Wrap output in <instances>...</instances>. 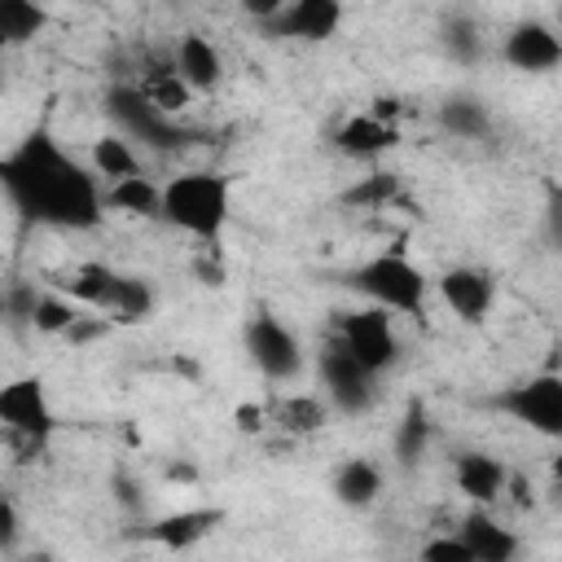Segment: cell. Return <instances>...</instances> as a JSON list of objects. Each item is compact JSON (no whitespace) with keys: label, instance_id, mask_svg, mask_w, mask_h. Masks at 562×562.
Instances as JSON below:
<instances>
[{"label":"cell","instance_id":"1","mask_svg":"<svg viewBox=\"0 0 562 562\" xmlns=\"http://www.w3.org/2000/svg\"><path fill=\"white\" fill-rule=\"evenodd\" d=\"M0 184L26 224L88 233L105 220V180L66 154L48 127H31L0 158Z\"/></svg>","mask_w":562,"mask_h":562},{"label":"cell","instance_id":"12","mask_svg":"<svg viewBox=\"0 0 562 562\" xmlns=\"http://www.w3.org/2000/svg\"><path fill=\"white\" fill-rule=\"evenodd\" d=\"M501 57H505V66H514L522 75H549L562 66V35L540 18L514 22L501 44Z\"/></svg>","mask_w":562,"mask_h":562},{"label":"cell","instance_id":"13","mask_svg":"<svg viewBox=\"0 0 562 562\" xmlns=\"http://www.w3.org/2000/svg\"><path fill=\"white\" fill-rule=\"evenodd\" d=\"M404 136H400V123H391V119H378L373 110H360V114H347L334 132H329V145H334V154H342V158H356V162H378V158H386L395 145H400Z\"/></svg>","mask_w":562,"mask_h":562},{"label":"cell","instance_id":"38","mask_svg":"<svg viewBox=\"0 0 562 562\" xmlns=\"http://www.w3.org/2000/svg\"><path fill=\"white\" fill-rule=\"evenodd\" d=\"M549 474H553V492L562 496V452L553 457V465H549Z\"/></svg>","mask_w":562,"mask_h":562},{"label":"cell","instance_id":"36","mask_svg":"<svg viewBox=\"0 0 562 562\" xmlns=\"http://www.w3.org/2000/svg\"><path fill=\"white\" fill-rule=\"evenodd\" d=\"M505 492H509V501L522 509V505H531L536 496H531V483L522 479V474H509V483H505Z\"/></svg>","mask_w":562,"mask_h":562},{"label":"cell","instance_id":"14","mask_svg":"<svg viewBox=\"0 0 562 562\" xmlns=\"http://www.w3.org/2000/svg\"><path fill=\"white\" fill-rule=\"evenodd\" d=\"M342 26V0H285V9L268 22L272 40L294 44H325Z\"/></svg>","mask_w":562,"mask_h":562},{"label":"cell","instance_id":"20","mask_svg":"<svg viewBox=\"0 0 562 562\" xmlns=\"http://www.w3.org/2000/svg\"><path fill=\"white\" fill-rule=\"evenodd\" d=\"M105 206L114 215H127V220H162V184H154L145 171L110 180L105 184Z\"/></svg>","mask_w":562,"mask_h":562},{"label":"cell","instance_id":"9","mask_svg":"<svg viewBox=\"0 0 562 562\" xmlns=\"http://www.w3.org/2000/svg\"><path fill=\"white\" fill-rule=\"evenodd\" d=\"M334 338L378 378L400 364V334L386 307H360V312H334Z\"/></svg>","mask_w":562,"mask_h":562},{"label":"cell","instance_id":"15","mask_svg":"<svg viewBox=\"0 0 562 562\" xmlns=\"http://www.w3.org/2000/svg\"><path fill=\"white\" fill-rule=\"evenodd\" d=\"M457 536L465 540L474 562H509L522 549V540L492 514V505H470L461 514V522H457Z\"/></svg>","mask_w":562,"mask_h":562},{"label":"cell","instance_id":"7","mask_svg":"<svg viewBox=\"0 0 562 562\" xmlns=\"http://www.w3.org/2000/svg\"><path fill=\"white\" fill-rule=\"evenodd\" d=\"M0 426L9 448H18V461H31L48 448V435L57 430V413L48 404V386L40 378H13L0 391Z\"/></svg>","mask_w":562,"mask_h":562},{"label":"cell","instance_id":"34","mask_svg":"<svg viewBox=\"0 0 562 562\" xmlns=\"http://www.w3.org/2000/svg\"><path fill=\"white\" fill-rule=\"evenodd\" d=\"M237 430H246V435H259L263 426H272V417H268V404H237Z\"/></svg>","mask_w":562,"mask_h":562},{"label":"cell","instance_id":"21","mask_svg":"<svg viewBox=\"0 0 562 562\" xmlns=\"http://www.w3.org/2000/svg\"><path fill=\"white\" fill-rule=\"evenodd\" d=\"M430 435H435V422H430V408L422 400H408V408L400 413L395 422V435H391V457L400 470H417V461L426 457L430 448Z\"/></svg>","mask_w":562,"mask_h":562},{"label":"cell","instance_id":"22","mask_svg":"<svg viewBox=\"0 0 562 562\" xmlns=\"http://www.w3.org/2000/svg\"><path fill=\"white\" fill-rule=\"evenodd\" d=\"M435 119H439V127H443L448 136H457V140H483V136L492 132V114H487V105H483L474 92H452V97H443Z\"/></svg>","mask_w":562,"mask_h":562},{"label":"cell","instance_id":"25","mask_svg":"<svg viewBox=\"0 0 562 562\" xmlns=\"http://www.w3.org/2000/svg\"><path fill=\"white\" fill-rule=\"evenodd\" d=\"M48 26V9L40 0H0V40L9 48L31 44L35 35H44Z\"/></svg>","mask_w":562,"mask_h":562},{"label":"cell","instance_id":"19","mask_svg":"<svg viewBox=\"0 0 562 562\" xmlns=\"http://www.w3.org/2000/svg\"><path fill=\"white\" fill-rule=\"evenodd\" d=\"M329 492L338 505L347 509H369L378 496H382V465L369 461V457H347L334 479H329Z\"/></svg>","mask_w":562,"mask_h":562},{"label":"cell","instance_id":"18","mask_svg":"<svg viewBox=\"0 0 562 562\" xmlns=\"http://www.w3.org/2000/svg\"><path fill=\"white\" fill-rule=\"evenodd\" d=\"M171 66H176V75H180L193 92H215L220 79H224V57H220V48H215L206 35H198V31H189V35L176 40Z\"/></svg>","mask_w":562,"mask_h":562},{"label":"cell","instance_id":"23","mask_svg":"<svg viewBox=\"0 0 562 562\" xmlns=\"http://www.w3.org/2000/svg\"><path fill=\"white\" fill-rule=\"evenodd\" d=\"M268 417H272V426L281 435H316L325 426V417H329V400H316L307 391L281 395V400L268 404Z\"/></svg>","mask_w":562,"mask_h":562},{"label":"cell","instance_id":"31","mask_svg":"<svg viewBox=\"0 0 562 562\" xmlns=\"http://www.w3.org/2000/svg\"><path fill=\"white\" fill-rule=\"evenodd\" d=\"M422 558H426V562H474L470 549H465V540L457 536V527H452L448 536L426 540V544H422Z\"/></svg>","mask_w":562,"mask_h":562},{"label":"cell","instance_id":"16","mask_svg":"<svg viewBox=\"0 0 562 562\" xmlns=\"http://www.w3.org/2000/svg\"><path fill=\"white\" fill-rule=\"evenodd\" d=\"M452 479H457V492L470 501V505H496L505 496V483H509V465L492 452H457L452 461Z\"/></svg>","mask_w":562,"mask_h":562},{"label":"cell","instance_id":"5","mask_svg":"<svg viewBox=\"0 0 562 562\" xmlns=\"http://www.w3.org/2000/svg\"><path fill=\"white\" fill-rule=\"evenodd\" d=\"M105 114L114 119V127L132 140H140L154 154H176L193 140L189 127L176 123V114H167L140 83H110L105 88Z\"/></svg>","mask_w":562,"mask_h":562},{"label":"cell","instance_id":"3","mask_svg":"<svg viewBox=\"0 0 562 562\" xmlns=\"http://www.w3.org/2000/svg\"><path fill=\"white\" fill-rule=\"evenodd\" d=\"M233 215V180L220 171H180L162 184V220L215 246Z\"/></svg>","mask_w":562,"mask_h":562},{"label":"cell","instance_id":"10","mask_svg":"<svg viewBox=\"0 0 562 562\" xmlns=\"http://www.w3.org/2000/svg\"><path fill=\"white\" fill-rule=\"evenodd\" d=\"M241 342H246V356L250 364L268 378V382H294L303 373V342L299 334L268 307H259L246 329H241Z\"/></svg>","mask_w":562,"mask_h":562},{"label":"cell","instance_id":"17","mask_svg":"<svg viewBox=\"0 0 562 562\" xmlns=\"http://www.w3.org/2000/svg\"><path fill=\"white\" fill-rule=\"evenodd\" d=\"M224 522V509H176V514H162V518H154L149 527H145V536L154 540V544H162V549H171V553H184V549H193V544H202L215 527Z\"/></svg>","mask_w":562,"mask_h":562},{"label":"cell","instance_id":"24","mask_svg":"<svg viewBox=\"0 0 562 562\" xmlns=\"http://www.w3.org/2000/svg\"><path fill=\"white\" fill-rule=\"evenodd\" d=\"M88 167L110 184V180L136 176V171H140V154L132 149V136L110 132V136H97V140H92V158H88Z\"/></svg>","mask_w":562,"mask_h":562},{"label":"cell","instance_id":"4","mask_svg":"<svg viewBox=\"0 0 562 562\" xmlns=\"http://www.w3.org/2000/svg\"><path fill=\"white\" fill-rule=\"evenodd\" d=\"M347 285L364 303L386 307L395 316H422L426 312V299H430V277L404 250H382V255L356 263L347 272Z\"/></svg>","mask_w":562,"mask_h":562},{"label":"cell","instance_id":"33","mask_svg":"<svg viewBox=\"0 0 562 562\" xmlns=\"http://www.w3.org/2000/svg\"><path fill=\"white\" fill-rule=\"evenodd\" d=\"M18 536H22V518H18L13 496H4V501H0V553H13Z\"/></svg>","mask_w":562,"mask_h":562},{"label":"cell","instance_id":"37","mask_svg":"<svg viewBox=\"0 0 562 562\" xmlns=\"http://www.w3.org/2000/svg\"><path fill=\"white\" fill-rule=\"evenodd\" d=\"M369 110H373V114H378V119H391V123H395V119H400V101H395V97H378V101H373V105H369Z\"/></svg>","mask_w":562,"mask_h":562},{"label":"cell","instance_id":"35","mask_svg":"<svg viewBox=\"0 0 562 562\" xmlns=\"http://www.w3.org/2000/svg\"><path fill=\"white\" fill-rule=\"evenodd\" d=\"M237 4H241L246 18H255V22H263V26L285 9V0H237Z\"/></svg>","mask_w":562,"mask_h":562},{"label":"cell","instance_id":"29","mask_svg":"<svg viewBox=\"0 0 562 562\" xmlns=\"http://www.w3.org/2000/svg\"><path fill=\"white\" fill-rule=\"evenodd\" d=\"M140 88H145V92H149L167 114H180V110L189 105V97H198V92L176 75V66H171V61H167V66L145 70V75H140Z\"/></svg>","mask_w":562,"mask_h":562},{"label":"cell","instance_id":"2","mask_svg":"<svg viewBox=\"0 0 562 562\" xmlns=\"http://www.w3.org/2000/svg\"><path fill=\"white\" fill-rule=\"evenodd\" d=\"M53 290L70 294L75 303L110 316L114 325H140L154 316V285L136 272H119L110 263H75L53 277Z\"/></svg>","mask_w":562,"mask_h":562},{"label":"cell","instance_id":"26","mask_svg":"<svg viewBox=\"0 0 562 562\" xmlns=\"http://www.w3.org/2000/svg\"><path fill=\"white\" fill-rule=\"evenodd\" d=\"M395 202H404V189H400L395 171H369L342 193V206H351V211H386Z\"/></svg>","mask_w":562,"mask_h":562},{"label":"cell","instance_id":"32","mask_svg":"<svg viewBox=\"0 0 562 562\" xmlns=\"http://www.w3.org/2000/svg\"><path fill=\"white\" fill-rule=\"evenodd\" d=\"M35 299H40V290L35 285H22V281H13L9 290H4V312H9V321L13 325H31V312H35Z\"/></svg>","mask_w":562,"mask_h":562},{"label":"cell","instance_id":"30","mask_svg":"<svg viewBox=\"0 0 562 562\" xmlns=\"http://www.w3.org/2000/svg\"><path fill=\"white\" fill-rule=\"evenodd\" d=\"M540 228L549 250L562 255V180H544V202H540Z\"/></svg>","mask_w":562,"mask_h":562},{"label":"cell","instance_id":"8","mask_svg":"<svg viewBox=\"0 0 562 562\" xmlns=\"http://www.w3.org/2000/svg\"><path fill=\"white\" fill-rule=\"evenodd\" d=\"M316 373H321V386H325L329 408H338L347 417H360V413L373 408V400H378V373L364 369L334 334L316 351Z\"/></svg>","mask_w":562,"mask_h":562},{"label":"cell","instance_id":"27","mask_svg":"<svg viewBox=\"0 0 562 562\" xmlns=\"http://www.w3.org/2000/svg\"><path fill=\"white\" fill-rule=\"evenodd\" d=\"M83 303H75L70 294L61 290H40L35 299V312H31V329L35 334H48V338H66V329L79 321Z\"/></svg>","mask_w":562,"mask_h":562},{"label":"cell","instance_id":"11","mask_svg":"<svg viewBox=\"0 0 562 562\" xmlns=\"http://www.w3.org/2000/svg\"><path fill=\"white\" fill-rule=\"evenodd\" d=\"M435 290H439L443 307L465 325H483L492 303H496V277L487 268H474V263H457V268L439 272Z\"/></svg>","mask_w":562,"mask_h":562},{"label":"cell","instance_id":"28","mask_svg":"<svg viewBox=\"0 0 562 562\" xmlns=\"http://www.w3.org/2000/svg\"><path fill=\"white\" fill-rule=\"evenodd\" d=\"M439 44H443V53H448L457 66H474V61L483 57V31H479V22L465 18V13H448V18H443Z\"/></svg>","mask_w":562,"mask_h":562},{"label":"cell","instance_id":"6","mask_svg":"<svg viewBox=\"0 0 562 562\" xmlns=\"http://www.w3.org/2000/svg\"><path fill=\"white\" fill-rule=\"evenodd\" d=\"M487 408L527 426L540 439H562V373L540 369V373L514 378L487 400Z\"/></svg>","mask_w":562,"mask_h":562}]
</instances>
